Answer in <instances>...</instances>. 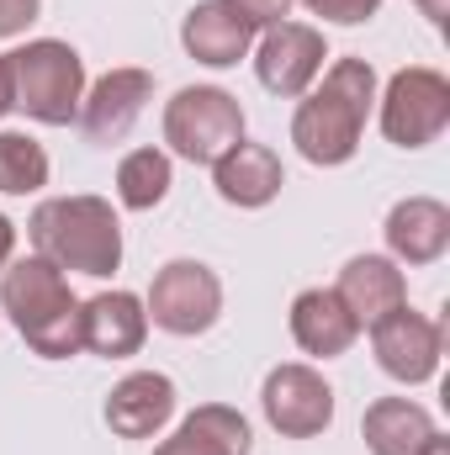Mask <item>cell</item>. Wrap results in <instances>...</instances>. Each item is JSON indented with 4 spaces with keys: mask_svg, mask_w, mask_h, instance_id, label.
I'll return each mask as SVG.
<instances>
[{
    "mask_svg": "<svg viewBox=\"0 0 450 455\" xmlns=\"http://www.w3.org/2000/svg\"><path fill=\"white\" fill-rule=\"evenodd\" d=\"M376 107V69L366 59H334L308 96H297L292 112V143L308 164L334 170L350 164L366 132V116Z\"/></svg>",
    "mask_w": 450,
    "mask_h": 455,
    "instance_id": "1",
    "label": "cell"
},
{
    "mask_svg": "<svg viewBox=\"0 0 450 455\" xmlns=\"http://www.w3.org/2000/svg\"><path fill=\"white\" fill-rule=\"evenodd\" d=\"M0 313L43 360L80 355V297L69 291V275L48 265L43 254L11 259L0 270Z\"/></svg>",
    "mask_w": 450,
    "mask_h": 455,
    "instance_id": "2",
    "label": "cell"
},
{
    "mask_svg": "<svg viewBox=\"0 0 450 455\" xmlns=\"http://www.w3.org/2000/svg\"><path fill=\"white\" fill-rule=\"evenodd\" d=\"M27 238L32 254H43L64 275L107 281L112 270H122V223L107 196H48L32 212Z\"/></svg>",
    "mask_w": 450,
    "mask_h": 455,
    "instance_id": "3",
    "label": "cell"
},
{
    "mask_svg": "<svg viewBox=\"0 0 450 455\" xmlns=\"http://www.w3.org/2000/svg\"><path fill=\"white\" fill-rule=\"evenodd\" d=\"M11 64V107L43 127H69L85 101V59L59 37H32L5 53Z\"/></svg>",
    "mask_w": 450,
    "mask_h": 455,
    "instance_id": "4",
    "label": "cell"
},
{
    "mask_svg": "<svg viewBox=\"0 0 450 455\" xmlns=\"http://www.w3.org/2000/svg\"><path fill=\"white\" fill-rule=\"evenodd\" d=\"M244 138V107L223 85H186L165 101V143L186 164H218Z\"/></svg>",
    "mask_w": 450,
    "mask_h": 455,
    "instance_id": "5",
    "label": "cell"
},
{
    "mask_svg": "<svg viewBox=\"0 0 450 455\" xmlns=\"http://www.w3.org/2000/svg\"><path fill=\"white\" fill-rule=\"evenodd\" d=\"M143 313L154 329H165L175 339H197L223 318V281L202 259H170L165 270H154Z\"/></svg>",
    "mask_w": 450,
    "mask_h": 455,
    "instance_id": "6",
    "label": "cell"
},
{
    "mask_svg": "<svg viewBox=\"0 0 450 455\" xmlns=\"http://www.w3.org/2000/svg\"><path fill=\"white\" fill-rule=\"evenodd\" d=\"M376 116H382V138L398 148H430L450 127V80L430 64L398 69L387 80V91L376 96Z\"/></svg>",
    "mask_w": 450,
    "mask_h": 455,
    "instance_id": "7",
    "label": "cell"
},
{
    "mask_svg": "<svg viewBox=\"0 0 450 455\" xmlns=\"http://www.w3.org/2000/svg\"><path fill=\"white\" fill-rule=\"evenodd\" d=\"M260 408H265V424L281 440H318L334 424V387L324 381V371H313L302 360H286L265 376Z\"/></svg>",
    "mask_w": 450,
    "mask_h": 455,
    "instance_id": "8",
    "label": "cell"
},
{
    "mask_svg": "<svg viewBox=\"0 0 450 455\" xmlns=\"http://www.w3.org/2000/svg\"><path fill=\"white\" fill-rule=\"evenodd\" d=\"M371 349H376V365L403 381V387H424L440 376V360H446V329L430 318V313H414L408 302L382 313L371 323Z\"/></svg>",
    "mask_w": 450,
    "mask_h": 455,
    "instance_id": "9",
    "label": "cell"
},
{
    "mask_svg": "<svg viewBox=\"0 0 450 455\" xmlns=\"http://www.w3.org/2000/svg\"><path fill=\"white\" fill-rule=\"evenodd\" d=\"M324 59H329V43L308 21H276V27H265L254 37V75L281 101L308 96L313 80L324 75Z\"/></svg>",
    "mask_w": 450,
    "mask_h": 455,
    "instance_id": "10",
    "label": "cell"
},
{
    "mask_svg": "<svg viewBox=\"0 0 450 455\" xmlns=\"http://www.w3.org/2000/svg\"><path fill=\"white\" fill-rule=\"evenodd\" d=\"M149 101H154V75L138 64H122V69H107L96 85H85V101H80L75 122L85 127L91 143H122Z\"/></svg>",
    "mask_w": 450,
    "mask_h": 455,
    "instance_id": "11",
    "label": "cell"
},
{
    "mask_svg": "<svg viewBox=\"0 0 450 455\" xmlns=\"http://www.w3.org/2000/svg\"><path fill=\"white\" fill-rule=\"evenodd\" d=\"M149 339V313L143 297L133 291H96L91 302H80V349L101 355V360H127Z\"/></svg>",
    "mask_w": 450,
    "mask_h": 455,
    "instance_id": "12",
    "label": "cell"
},
{
    "mask_svg": "<svg viewBox=\"0 0 450 455\" xmlns=\"http://www.w3.org/2000/svg\"><path fill=\"white\" fill-rule=\"evenodd\" d=\"M213 186H218V196H223L228 207L260 212V207H270V202L281 196V186H286L281 154H276L270 143H249V138H238L223 159L213 164Z\"/></svg>",
    "mask_w": 450,
    "mask_h": 455,
    "instance_id": "13",
    "label": "cell"
},
{
    "mask_svg": "<svg viewBox=\"0 0 450 455\" xmlns=\"http://www.w3.org/2000/svg\"><path fill=\"white\" fill-rule=\"evenodd\" d=\"M175 419V381L165 371H133L107 392V424L117 440H154Z\"/></svg>",
    "mask_w": 450,
    "mask_h": 455,
    "instance_id": "14",
    "label": "cell"
},
{
    "mask_svg": "<svg viewBox=\"0 0 450 455\" xmlns=\"http://www.w3.org/2000/svg\"><path fill=\"white\" fill-rule=\"evenodd\" d=\"M254 37H260V32H254L228 0H202V5H191L186 21H181V48H186L197 64H207V69H233L238 59H249Z\"/></svg>",
    "mask_w": 450,
    "mask_h": 455,
    "instance_id": "15",
    "label": "cell"
},
{
    "mask_svg": "<svg viewBox=\"0 0 450 455\" xmlns=\"http://www.w3.org/2000/svg\"><path fill=\"white\" fill-rule=\"evenodd\" d=\"M334 297L355 313L360 329H371L382 313H392V307L408 302V275H403V265H398L392 254H355V259H344V270H339Z\"/></svg>",
    "mask_w": 450,
    "mask_h": 455,
    "instance_id": "16",
    "label": "cell"
},
{
    "mask_svg": "<svg viewBox=\"0 0 450 455\" xmlns=\"http://www.w3.org/2000/svg\"><path fill=\"white\" fill-rule=\"evenodd\" d=\"M286 323H292L297 349L313 355V360H334V355H344L350 344L360 339V323H355V313L334 297V286H308V291H297Z\"/></svg>",
    "mask_w": 450,
    "mask_h": 455,
    "instance_id": "17",
    "label": "cell"
},
{
    "mask_svg": "<svg viewBox=\"0 0 450 455\" xmlns=\"http://www.w3.org/2000/svg\"><path fill=\"white\" fill-rule=\"evenodd\" d=\"M387 254L398 265H435L450 249V207L435 196H403L387 212Z\"/></svg>",
    "mask_w": 450,
    "mask_h": 455,
    "instance_id": "18",
    "label": "cell"
},
{
    "mask_svg": "<svg viewBox=\"0 0 450 455\" xmlns=\"http://www.w3.org/2000/svg\"><path fill=\"white\" fill-rule=\"evenodd\" d=\"M360 435H366V451L371 455H419L440 429H435V413L414 397H376L360 419Z\"/></svg>",
    "mask_w": 450,
    "mask_h": 455,
    "instance_id": "19",
    "label": "cell"
},
{
    "mask_svg": "<svg viewBox=\"0 0 450 455\" xmlns=\"http://www.w3.org/2000/svg\"><path fill=\"white\" fill-rule=\"evenodd\" d=\"M175 186V164L165 148H133L117 164V202L127 212H154Z\"/></svg>",
    "mask_w": 450,
    "mask_h": 455,
    "instance_id": "20",
    "label": "cell"
},
{
    "mask_svg": "<svg viewBox=\"0 0 450 455\" xmlns=\"http://www.w3.org/2000/svg\"><path fill=\"white\" fill-rule=\"evenodd\" d=\"M48 148L32 132L0 127V196H37L48 186Z\"/></svg>",
    "mask_w": 450,
    "mask_h": 455,
    "instance_id": "21",
    "label": "cell"
},
{
    "mask_svg": "<svg viewBox=\"0 0 450 455\" xmlns=\"http://www.w3.org/2000/svg\"><path fill=\"white\" fill-rule=\"evenodd\" d=\"M313 16H324V21H334V27H360V21H371L376 11H382V0H302Z\"/></svg>",
    "mask_w": 450,
    "mask_h": 455,
    "instance_id": "22",
    "label": "cell"
},
{
    "mask_svg": "<svg viewBox=\"0 0 450 455\" xmlns=\"http://www.w3.org/2000/svg\"><path fill=\"white\" fill-rule=\"evenodd\" d=\"M254 32H265V27H276V21H286L292 16V0H228Z\"/></svg>",
    "mask_w": 450,
    "mask_h": 455,
    "instance_id": "23",
    "label": "cell"
},
{
    "mask_svg": "<svg viewBox=\"0 0 450 455\" xmlns=\"http://www.w3.org/2000/svg\"><path fill=\"white\" fill-rule=\"evenodd\" d=\"M43 16V0H0V37H21Z\"/></svg>",
    "mask_w": 450,
    "mask_h": 455,
    "instance_id": "24",
    "label": "cell"
},
{
    "mask_svg": "<svg viewBox=\"0 0 450 455\" xmlns=\"http://www.w3.org/2000/svg\"><path fill=\"white\" fill-rule=\"evenodd\" d=\"M154 455H228V451H218L213 440H202L197 429H186V424H181V429H175V435H170Z\"/></svg>",
    "mask_w": 450,
    "mask_h": 455,
    "instance_id": "25",
    "label": "cell"
},
{
    "mask_svg": "<svg viewBox=\"0 0 450 455\" xmlns=\"http://www.w3.org/2000/svg\"><path fill=\"white\" fill-rule=\"evenodd\" d=\"M11 254H16V223H11V218L0 212V270L11 265Z\"/></svg>",
    "mask_w": 450,
    "mask_h": 455,
    "instance_id": "26",
    "label": "cell"
},
{
    "mask_svg": "<svg viewBox=\"0 0 450 455\" xmlns=\"http://www.w3.org/2000/svg\"><path fill=\"white\" fill-rule=\"evenodd\" d=\"M414 5H419V11H424V16H430L435 27H446V16H450V0H414Z\"/></svg>",
    "mask_w": 450,
    "mask_h": 455,
    "instance_id": "27",
    "label": "cell"
},
{
    "mask_svg": "<svg viewBox=\"0 0 450 455\" xmlns=\"http://www.w3.org/2000/svg\"><path fill=\"white\" fill-rule=\"evenodd\" d=\"M5 112H16V107H11V64H5V53H0V116Z\"/></svg>",
    "mask_w": 450,
    "mask_h": 455,
    "instance_id": "28",
    "label": "cell"
},
{
    "mask_svg": "<svg viewBox=\"0 0 450 455\" xmlns=\"http://www.w3.org/2000/svg\"><path fill=\"white\" fill-rule=\"evenodd\" d=\"M419 455H450V440H446V435H435V440H430Z\"/></svg>",
    "mask_w": 450,
    "mask_h": 455,
    "instance_id": "29",
    "label": "cell"
}]
</instances>
